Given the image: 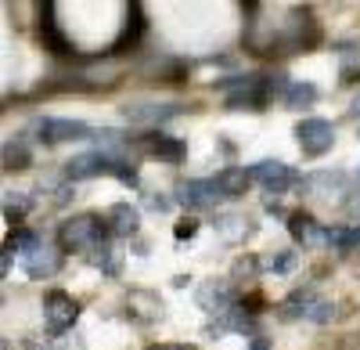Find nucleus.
Here are the masks:
<instances>
[{"label":"nucleus","mask_w":360,"mask_h":350,"mask_svg":"<svg viewBox=\"0 0 360 350\" xmlns=\"http://www.w3.org/2000/svg\"><path fill=\"white\" fill-rule=\"evenodd\" d=\"M148 149H152V156H159V159H166V163H180V159H184V141L166 137V134H152Z\"/></svg>","instance_id":"obj_18"},{"label":"nucleus","mask_w":360,"mask_h":350,"mask_svg":"<svg viewBox=\"0 0 360 350\" xmlns=\"http://www.w3.org/2000/svg\"><path fill=\"white\" fill-rule=\"evenodd\" d=\"M249 217H242V213H220L217 217V235L227 242V246H238V242H245V235H249Z\"/></svg>","instance_id":"obj_16"},{"label":"nucleus","mask_w":360,"mask_h":350,"mask_svg":"<svg viewBox=\"0 0 360 350\" xmlns=\"http://www.w3.org/2000/svg\"><path fill=\"white\" fill-rule=\"evenodd\" d=\"M62 350H83V339H79V336H65Z\"/></svg>","instance_id":"obj_25"},{"label":"nucleus","mask_w":360,"mask_h":350,"mask_svg":"<svg viewBox=\"0 0 360 350\" xmlns=\"http://www.w3.org/2000/svg\"><path fill=\"white\" fill-rule=\"evenodd\" d=\"M288 231H292V239L303 249H324L328 246V227L317 224L310 213H292L288 217Z\"/></svg>","instance_id":"obj_6"},{"label":"nucleus","mask_w":360,"mask_h":350,"mask_svg":"<svg viewBox=\"0 0 360 350\" xmlns=\"http://www.w3.org/2000/svg\"><path fill=\"white\" fill-rule=\"evenodd\" d=\"M127 120L130 123H155V120H169L180 112V105H127Z\"/></svg>","instance_id":"obj_17"},{"label":"nucleus","mask_w":360,"mask_h":350,"mask_svg":"<svg viewBox=\"0 0 360 350\" xmlns=\"http://www.w3.org/2000/svg\"><path fill=\"white\" fill-rule=\"evenodd\" d=\"M249 350H270V339H266V336H256Z\"/></svg>","instance_id":"obj_27"},{"label":"nucleus","mask_w":360,"mask_h":350,"mask_svg":"<svg viewBox=\"0 0 360 350\" xmlns=\"http://www.w3.org/2000/svg\"><path fill=\"white\" fill-rule=\"evenodd\" d=\"M346 188H349V177H346V173H317V177L307 181V192H310L314 199H324V202H332V199L346 195Z\"/></svg>","instance_id":"obj_13"},{"label":"nucleus","mask_w":360,"mask_h":350,"mask_svg":"<svg viewBox=\"0 0 360 350\" xmlns=\"http://www.w3.org/2000/svg\"><path fill=\"white\" fill-rule=\"evenodd\" d=\"M127 314L134 318L137 325H152V322H159V318H162V300L155 293H148V289H137V293H130Z\"/></svg>","instance_id":"obj_11"},{"label":"nucleus","mask_w":360,"mask_h":350,"mask_svg":"<svg viewBox=\"0 0 360 350\" xmlns=\"http://www.w3.org/2000/svg\"><path fill=\"white\" fill-rule=\"evenodd\" d=\"M148 350H195V346H180V343H162V346H148Z\"/></svg>","instance_id":"obj_28"},{"label":"nucleus","mask_w":360,"mask_h":350,"mask_svg":"<svg viewBox=\"0 0 360 350\" xmlns=\"http://www.w3.org/2000/svg\"><path fill=\"white\" fill-rule=\"evenodd\" d=\"M353 112H356V115H360V98H356V101H353Z\"/></svg>","instance_id":"obj_29"},{"label":"nucleus","mask_w":360,"mask_h":350,"mask_svg":"<svg viewBox=\"0 0 360 350\" xmlns=\"http://www.w3.org/2000/svg\"><path fill=\"white\" fill-rule=\"evenodd\" d=\"M25 210H29V199H22V195H18V199H8V206H4L8 220H18V217H22Z\"/></svg>","instance_id":"obj_22"},{"label":"nucleus","mask_w":360,"mask_h":350,"mask_svg":"<svg viewBox=\"0 0 360 350\" xmlns=\"http://www.w3.org/2000/svg\"><path fill=\"white\" fill-rule=\"evenodd\" d=\"M58 242H62V249H69V253H86V249L98 253L101 242H105V224L98 217H90V213L72 217V220H65L62 227H58Z\"/></svg>","instance_id":"obj_2"},{"label":"nucleus","mask_w":360,"mask_h":350,"mask_svg":"<svg viewBox=\"0 0 360 350\" xmlns=\"http://www.w3.org/2000/svg\"><path fill=\"white\" fill-rule=\"evenodd\" d=\"M76 318H79V304L62 293V289H51V293L44 296V322L51 332H65L76 325Z\"/></svg>","instance_id":"obj_4"},{"label":"nucleus","mask_w":360,"mask_h":350,"mask_svg":"<svg viewBox=\"0 0 360 350\" xmlns=\"http://www.w3.org/2000/svg\"><path fill=\"white\" fill-rule=\"evenodd\" d=\"M317 98V91L310 83H288V91H285V101L292 105V108H299V105H310Z\"/></svg>","instance_id":"obj_20"},{"label":"nucleus","mask_w":360,"mask_h":350,"mask_svg":"<svg viewBox=\"0 0 360 350\" xmlns=\"http://www.w3.org/2000/svg\"><path fill=\"white\" fill-rule=\"evenodd\" d=\"M105 224H108L112 235H134L141 217H137V210L130 206V202H115V206L105 213Z\"/></svg>","instance_id":"obj_14"},{"label":"nucleus","mask_w":360,"mask_h":350,"mask_svg":"<svg viewBox=\"0 0 360 350\" xmlns=\"http://www.w3.org/2000/svg\"><path fill=\"white\" fill-rule=\"evenodd\" d=\"M148 206H152L155 213H166V210H169V199H155V195H152V199H148Z\"/></svg>","instance_id":"obj_24"},{"label":"nucleus","mask_w":360,"mask_h":350,"mask_svg":"<svg viewBox=\"0 0 360 350\" xmlns=\"http://www.w3.org/2000/svg\"><path fill=\"white\" fill-rule=\"evenodd\" d=\"M18 249H22V268L33 278H47L62 268V256H58L54 246L40 242L37 235H18Z\"/></svg>","instance_id":"obj_3"},{"label":"nucleus","mask_w":360,"mask_h":350,"mask_svg":"<svg viewBox=\"0 0 360 350\" xmlns=\"http://www.w3.org/2000/svg\"><path fill=\"white\" fill-rule=\"evenodd\" d=\"M101 173H108V177H119L123 185H137V170L119 163L115 156L108 152H86V156H76L65 163V177L69 181H86V177H101Z\"/></svg>","instance_id":"obj_1"},{"label":"nucleus","mask_w":360,"mask_h":350,"mask_svg":"<svg viewBox=\"0 0 360 350\" xmlns=\"http://www.w3.org/2000/svg\"><path fill=\"white\" fill-rule=\"evenodd\" d=\"M40 134L51 144H58V141H86L90 137V127L79 123V120H44L40 123Z\"/></svg>","instance_id":"obj_12"},{"label":"nucleus","mask_w":360,"mask_h":350,"mask_svg":"<svg viewBox=\"0 0 360 350\" xmlns=\"http://www.w3.org/2000/svg\"><path fill=\"white\" fill-rule=\"evenodd\" d=\"M266 268H270V271H292V268H295V253H278V256H270Z\"/></svg>","instance_id":"obj_21"},{"label":"nucleus","mask_w":360,"mask_h":350,"mask_svg":"<svg viewBox=\"0 0 360 350\" xmlns=\"http://www.w3.org/2000/svg\"><path fill=\"white\" fill-rule=\"evenodd\" d=\"M288 314H299V318H307V322H332V304H328V300H321V296H314V293H295L288 304Z\"/></svg>","instance_id":"obj_10"},{"label":"nucleus","mask_w":360,"mask_h":350,"mask_svg":"<svg viewBox=\"0 0 360 350\" xmlns=\"http://www.w3.org/2000/svg\"><path fill=\"white\" fill-rule=\"evenodd\" d=\"M328 246H335L339 253H349L360 246V224H349V227H332L328 231Z\"/></svg>","instance_id":"obj_19"},{"label":"nucleus","mask_w":360,"mask_h":350,"mask_svg":"<svg viewBox=\"0 0 360 350\" xmlns=\"http://www.w3.org/2000/svg\"><path fill=\"white\" fill-rule=\"evenodd\" d=\"M0 271H4V275L11 271V246L4 249V256H0Z\"/></svg>","instance_id":"obj_26"},{"label":"nucleus","mask_w":360,"mask_h":350,"mask_svg":"<svg viewBox=\"0 0 360 350\" xmlns=\"http://www.w3.org/2000/svg\"><path fill=\"white\" fill-rule=\"evenodd\" d=\"M176 199L184 202L188 210H209V206H217V199H224V195H220L217 181H184L176 188Z\"/></svg>","instance_id":"obj_8"},{"label":"nucleus","mask_w":360,"mask_h":350,"mask_svg":"<svg viewBox=\"0 0 360 350\" xmlns=\"http://www.w3.org/2000/svg\"><path fill=\"white\" fill-rule=\"evenodd\" d=\"M353 210H356V213H360V199H356V202H353Z\"/></svg>","instance_id":"obj_30"},{"label":"nucleus","mask_w":360,"mask_h":350,"mask_svg":"<svg viewBox=\"0 0 360 350\" xmlns=\"http://www.w3.org/2000/svg\"><path fill=\"white\" fill-rule=\"evenodd\" d=\"M249 173H252V181H259L266 192H285V188L295 181L292 166H285L281 159H263V163H256Z\"/></svg>","instance_id":"obj_7"},{"label":"nucleus","mask_w":360,"mask_h":350,"mask_svg":"<svg viewBox=\"0 0 360 350\" xmlns=\"http://www.w3.org/2000/svg\"><path fill=\"white\" fill-rule=\"evenodd\" d=\"M249 181H252V173L242 170V166H227V170L217 173V188H220L224 199H242L245 188H249Z\"/></svg>","instance_id":"obj_15"},{"label":"nucleus","mask_w":360,"mask_h":350,"mask_svg":"<svg viewBox=\"0 0 360 350\" xmlns=\"http://www.w3.org/2000/svg\"><path fill=\"white\" fill-rule=\"evenodd\" d=\"M231 304H234V289L227 285V282H205L202 289H198V307L202 311H209V314H231Z\"/></svg>","instance_id":"obj_9"},{"label":"nucleus","mask_w":360,"mask_h":350,"mask_svg":"<svg viewBox=\"0 0 360 350\" xmlns=\"http://www.w3.org/2000/svg\"><path fill=\"white\" fill-rule=\"evenodd\" d=\"M195 231H198V220L188 217V220H180V224H176V239H191Z\"/></svg>","instance_id":"obj_23"},{"label":"nucleus","mask_w":360,"mask_h":350,"mask_svg":"<svg viewBox=\"0 0 360 350\" xmlns=\"http://www.w3.org/2000/svg\"><path fill=\"white\" fill-rule=\"evenodd\" d=\"M295 137H299V149L307 156H324L335 144V127L328 120H303L295 127Z\"/></svg>","instance_id":"obj_5"}]
</instances>
